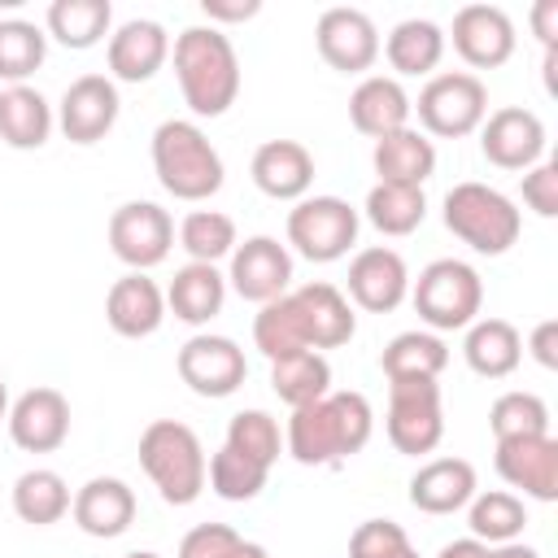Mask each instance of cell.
<instances>
[{
	"label": "cell",
	"instance_id": "obj_1",
	"mask_svg": "<svg viewBox=\"0 0 558 558\" xmlns=\"http://www.w3.org/2000/svg\"><path fill=\"white\" fill-rule=\"evenodd\" d=\"M371 432H375V410L362 392L349 388V392H327L292 410L283 445L301 466H331V462L362 453Z\"/></svg>",
	"mask_w": 558,
	"mask_h": 558
},
{
	"label": "cell",
	"instance_id": "obj_2",
	"mask_svg": "<svg viewBox=\"0 0 558 558\" xmlns=\"http://www.w3.org/2000/svg\"><path fill=\"white\" fill-rule=\"evenodd\" d=\"M174 74L196 118H222L240 96V57L218 26H187L174 39Z\"/></svg>",
	"mask_w": 558,
	"mask_h": 558
},
{
	"label": "cell",
	"instance_id": "obj_3",
	"mask_svg": "<svg viewBox=\"0 0 558 558\" xmlns=\"http://www.w3.org/2000/svg\"><path fill=\"white\" fill-rule=\"evenodd\" d=\"M153 170L174 201H209L222 187V157L187 118H166L153 131Z\"/></svg>",
	"mask_w": 558,
	"mask_h": 558
},
{
	"label": "cell",
	"instance_id": "obj_4",
	"mask_svg": "<svg viewBox=\"0 0 558 558\" xmlns=\"http://www.w3.org/2000/svg\"><path fill=\"white\" fill-rule=\"evenodd\" d=\"M140 466L166 506H192L205 493V449L201 436L179 418H153L140 436Z\"/></svg>",
	"mask_w": 558,
	"mask_h": 558
},
{
	"label": "cell",
	"instance_id": "obj_5",
	"mask_svg": "<svg viewBox=\"0 0 558 558\" xmlns=\"http://www.w3.org/2000/svg\"><path fill=\"white\" fill-rule=\"evenodd\" d=\"M445 227L475 253L484 257H501L519 231H523V214L514 209V201L488 183H453L445 192Z\"/></svg>",
	"mask_w": 558,
	"mask_h": 558
},
{
	"label": "cell",
	"instance_id": "obj_6",
	"mask_svg": "<svg viewBox=\"0 0 558 558\" xmlns=\"http://www.w3.org/2000/svg\"><path fill=\"white\" fill-rule=\"evenodd\" d=\"M410 301L418 310V318L432 331H462L480 318L484 305V279L471 262L458 257H436L418 270V279L410 283Z\"/></svg>",
	"mask_w": 558,
	"mask_h": 558
},
{
	"label": "cell",
	"instance_id": "obj_7",
	"mask_svg": "<svg viewBox=\"0 0 558 558\" xmlns=\"http://www.w3.org/2000/svg\"><path fill=\"white\" fill-rule=\"evenodd\" d=\"M357 209L340 196H301L288 209V244L305 262H340L357 244Z\"/></svg>",
	"mask_w": 558,
	"mask_h": 558
},
{
	"label": "cell",
	"instance_id": "obj_8",
	"mask_svg": "<svg viewBox=\"0 0 558 558\" xmlns=\"http://www.w3.org/2000/svg\"><path fill=\"white\" fill-rule=\"evenodd\" d=\"M414 109H418L423 131H432L440 140H462V135L480 131V122L488 118V87L471 70H445V74L427 78Z\"/></svg>",
	"mask_w": 558,
	"mask_h": 558
},
{
	"label": "cell",
	"instance_id": "obj_9",
	"mask_svg": "<svg viewBox=\"0 0 558 558\" xmlns=\"http://www.w3.org/2000/svg\"><path fill=\"white\" fill-rule=\"evenodd\" d=\"M445 436L440 384L436 379H392L388 384V440L397 453H432Z\"/></svg>",
	"mask_w": 558,
	"mask_h": 558
},
{
	"label": "cell",
	"instance_id": "obj_10",
	"mask_svg": "<svg viewBox=\"0 0 558 558\" xmlns=\"http://www.w3.org/2000/svg\"><path fill=\"white\" fill-rule=\"evenodd\" d=\"M174 218L157 201H126L109 214V248L131 270H153L170 257Z\"/></svg>",
	"mask_w": 558,
	"mask_h": 558
},
{
	"label": "cell",
	"instance_id": "obj_11",
	"mask_svg": "<svg viewBox=\"0 0 558 558\" xmlns=\"http://www.w3.org/2000/svg\"><path fill=\"white\" fill-rule=\"evenodd\" d=\"M174 366H179V379H183L196 397H231V392L244 384V375H248L244 349H240L231 336H209V331L192 336V340L179 349Z\"/></svg>",
	"mask_w": 558,
	"mask_h": 558
},
{
	"label": "cell",
	"instance_id": "obj_12",
	"mask_svg": "<svg viewBox=\"0 0 558 558\" xmlns=\"http://www.w3.org/2000/svg\"><path fill=\"white\" fill-rule=\"evenodd\" d=\"M227 283L235 288V296L266 305L275 296H283L292 288V253L288 244H279L275 235H248L244 244L231 248V270Z\"/></svg>",
	"mask_w": 558,
	"mask_h": 558
},
{
	"label": "cell",
	"instance_id": "obj_13",
	"mask_svg": "<svg viewBox=\"0 0 558 558\" xmlns=\"http://www.w3.org/2000/svg\"><path fill=\"white\" fill-rule=\"evenodd\" d=\"M314 44H318V57L340 74H362L379 61V31L371 13L349 9V4H336L318 17Z\"/></svg>",
	"mask_w": 558,
	"mask_h": 558
},
{
	"label": "cell",
	"instance_id": "obj_14",
	"mask_svg": "<svg viewBox=\"0 0 558 558\" xmlns=\"http://www.w3.org/2000/svg\"><path fill=\"white\" fill-rule=\"evenodd\" d=\"M480 153L497 170H532L545 153V122L523 105H501L480 122Z\"/></svg>",
	"mask_w": 558,
	"mask_h": 558
},
{
	"label": "cell",
	"instance_id": "obj_15",
	"mask_svg": "<svg viewBox=\"0 0 558 558\" xmlns=\"http://www.w3.org/2000/svg\"><path fill=\"white\" fill-rule=\"evenodd\" d=\"M118 109H122V100H118V83L109 74H78L61 96L57 126L65 131L70 144H96L113 131Z\"/></svg>",
	"mask_w": 558,
	"mask_h": 558
},
{
	"label": "cell",
	"instance_id": "obj_16",
	"mask_svg": "<svg viewBox=\"0 0 558 558\" xmlns=\"http://www.w3.org/2000/svg\"><path fill=\"white\" fill-rule=\"evenodd\" d=\"M4 423H9V436H13L17 449H26V453H52L70 436V401H65L61 388L39 384V388H26L9 405V418Z\"/></svg>",
	"mask_w": 558,
	"mask_h": 558
},
{
	"label": "cell",
	"instance_id": "obj_17",
	"mask_svg": "<svg viewBox=\"0 0 558 558\" xmlns=\"http://www.w3.org/2000/svg\"><path fill=\"white\" fill-rule=\"evenodd\" d=\"M497 475L532 501H558V440L545 436H510L497 440Z\"/></svg>",
	"mask_w": 558,
	"mask_h": 558
},
{
	"label": "cell",
	"instance_id": "obj_18",
	"mask_svg": "<svg viewBox=\"0 0 558 558\" xmlns=\"http://www.w3.org/2000/svg\"><path fill=\"white\" fill-rule=\"evenodd\" d=\"M453 52L475 70H497L514 57V22L497 4H462L453 13Z\"/></svg>",
	"mask_w": 558,
	"mask_h": 558
},
{
	"label": "cell",
	"instance_id": "obj_19",
	"mask_svg": "<svg viewBox=\"0 0 558 558\" xmlns=\"http://www.w3.org/2000/svg\"><path fill=\"white\" fill-rule=\"evenodd\" d=\"M349 296L366 314H388L410 296V270L397 248L371 244L349 262Z\"/></svg>",
	"mask_w": 558,
	"mask_h": 558
},
{
	"label": "cell",
	"instance_id": "obj_20",
	"mask_svg": "<svg viewBox=\"0 0 558 558\" xmlns=\"http://www.w3.org/2000/svg\"><path fill=\"white\" fill-rule=\"evenodd\" d=\"M292 301H296V310H301L305 344H310L314 353H323V349H340V344L353 340V331H357V314H353L349 296H344L336 283H323V279L301 283V288H292Z\"/></svg>",
	"mask_w": 558,
	"mask_h": 558
},
{
	"label": "cell",
	"instance_id": "obj_21",
	"mask_svg": "<svg viewBox=\"0 0 558 558\" xmlns=\"http://www.w3.org/2000/svg\"><path fill=\"white\" fill-rule=\"evenodd\" d=\"M70 514L87 536L113 541L135 523V488L118 475H96L74 493Z\"/></svg>",
	"mask_w": 558,
	"mask_h": 558
},
{
	"label": "cell",
	"instance_id": "obj_22",
	"mask_svg": "<svg viewBox=\"0 0 558 558\" xmlns=\"http://www.w3.org/2000/svg\"><path fill=\"white\" fill-rule=\"evenodd\" d=\"M170 57V35L153 17H131L109 35V74L118 83H148Z\"/></svg>",
	"mask_w": 558,
	"mask_h": 558
},
{
	"label": "cell",
	"instance_id": "obj_23",
	"mask_svg": "<svg viewBox=\"0 0 558 558\" xmlns=\"http://www.w3.org/2000/svg\"><path fill=\"white\" fill-rule=\"evenodd\" d=\"M248 174L270 201H301L314 183V153L301 140H266L253 153Z\"/></svg>",
	"mask_w": 558,
	"mask_h": 558
},
{
	"label": "cell",
	"instance_id": "obj_24",
	"mask_svg": "<svg viewBox=\"0 0 558 558\" xmlns=\"http://www.w3.org/2000/svg\"><path fill=\"white\" fill-rule=\"evenodd\" d=\"M410 113H414V100L405 96L401 78H392V74H366L349 96V122L371 140H384V135L410 126Z\"/></svg>",
	"mask_w": 558,
	"mask_h": 558
},
{
	"label": "cell",
	"instance_id": "obj_25",
	"mask_svg": "<svg viewBox=\"0 0 558 558\" xmlns=\"http://www.w3.org/2000/svg\"><path fill=\"white\" fill-rule=\"evenodd\" d=\"M105 318L118 336L126 340H144L161 327L166 318V292L144 275V270H131L122 279H113L109 296H105Z\"/></svg>",
	"mask_w": 558,
	"mask_h": 558
},
{
	"label": "cell",
	"instance_id": "obj_26",
	"mask_svg": "<svg viewBox=\"0 0 558 558\" xmlns=\"http://www.w3.org/2000/svg\"><path fill=\"white\" fill-rule=\"evenodd\" d=\"M475 466L466 458H432L410 480V506L423 514H453L475 497Z\"/></svg>",
	"mask_w": 558,
	"mask_h": 558
},
{
	"label": "cell",
	"instance_id": "obj_27",
	"mask_svg": "<svg viewBox=\"0 0 558 558\" xmlns=\"http://www.w3.org/2000/svg\"><path fill=\"white\" fill-rule=\"evenodd\" d=\"M222 301H227V275L209 262L179 266L170 288H166V310L187 327H201L214 314H222Z\"/></svg>",
	"mask_w": 558,
	"mask_h": 558
},
{
	"label": "cell",
	"instance_id": "obj_28",
	"mask_svg": "<svg viewBox=\"0 0 558 558\" xmlns=\"http://www.w3.org/2000/svg\"><path fill=\"white\" fill-rule=\"evenodd\" d=\"M371 166L379 174V183H405V187H423L436 170V144L414 131V126H401L384 140H375L371 148Z\"/></svg>",
	"mask_w": 558,
	"mask_h": 558
},
{
	"label": "cell",
	"instance_id": "obj_29",
	"mask_svg": "<svg viewBox=\"0 0 558 558\" xmlns=\"http://www.w3.org/2000/svg\"><path fill=\"white\" fill-rule=\"evenodd\" d=\"M462 357L475 375L484 379H506L519 371L523 362V336L514 323L506 318H475L466 327V340H462Z\"/></svg>",
	"mask_w": 558,
	"mask_h": 558
},
{
	"label": "cell",
	"instance_id": "obj_30",
	"mask_svg": "<svg viewBox=\"0 0 558 558\" xmlns=\"http://www.w3.org/2000/svg\"><path fill=\"white\" fill-rule=\"evenodd\" d=\"M48 135H52V105L35 87L17 83V87L0 92V140L9 148H17V153L44 148Z\"/></svg>",
	"mask_w": 558,
	"mask_h": 558
},
{
	"label": "cell",
	"instance_id": "obj_31",
	"mask_svg": "<svg viewBox=\"0 0 558 558\" xmlns=\"http://www.w3.org/2000/svg\"><path fill=\"white\" fill-rule=\"evenodd\" d=\"M379 48L397 74H432L445 57V31L427 17H405L388 31V39Z\"/></svg>",
	"mask_w": 558,
	"mask_h": 558
},
{
	"label": "cell",
	"instance_id": "obj_32",
	"mask_svg": "<svg viewBox=\"0 0 558 558\" xmlns=\"http://www.w3.org/2000/svg\"><path fill=\"white\" fill-rule=\"evenodd\" d=\"M270 388L283 405L301 410L318 397L331 392V362L314 349H301V353H288V357H275L270 362Z\"/></svg>",
	"mask_w": 558,
	"mask_h": 558
},
{
	"label": "cell",
	"instance_id": "obj_33",
	"mask_svg": "<svg viewBox=\"0 0 558 558\" xmlns=\"http://www.w3.org/2000/svg\"><path fill=\"white\" fill-rule=\"evenodd\" d=\"M70 484L52 471V466H35V471H22L17 484H13V514L22 523H35V527H48V523H61L70 514Z\"/></svg>",
	"mask_w": 558,
	"mask_h": 558
},
{
	"label": "cell",
	"instance_id": "obj_34",
	"mask_svg": "<svg viewBox=\"0 0 558 558\" xmlns=\"http://www.w3.org/2000/svg\"><path fill=\"white\" fill-rule=\"evenodd\" d=\"M379 366H384L388 384L392 379H436L449 366V349L436 331H401L384 344Z\"/></svg>",
	"mask_w": 558,
	"mask_h": 558
},
{
	"label": "cell",
	"instance_id": "obj_35",
	"mask_svg": "<svg viewBox=\"0 0 558 558\" xmlns=\"http://www.w3.org/2000/svg\"><path fill=\"white\" fill-rule=\"evenodd\" d=\"M466 523H471V536L475 541L506 545V541H519L523 536L527 506H523V497H514L506 488H488V493H475L466 501Z\"/></svg>",
	"mask_w": 558,
	"mask_h": 558
},
{
	"label": "cell",
	"instance_id": "obj_36",
	"mask_svg": "<svg viewBox=\"0 0 558 558\" xmlns=\"http://www.w3.org/2000/svg\"><path fill=\"white\" fill-rule=\"evenodd\" d=\"M366 222L379 235H410L423 227L427 218V196L423 187H405V183H375L366 192Z\"/></svg>",
	"mask_w": 558,
	"mask_h": 558
},
{
	"label": "cell",
	"instance_id": "obj_37",
	"mask_svg": "<svg viewBox=\"0 0 558 558\" xmlns=\"http://www.w3.org/2000/svg\"><path fill=\"white\" fill-rule=\"evenodd\" d=\"M113 9L109 0H52L48 4V35L74 52L100 44L109 35Z\"/></svg>",
	"mask_w": 558,
	"mask_h": 558
},
{
	"label": "cell",
	"instance_id": "obj_38",
	"mask_svg": "<svg viewBox=\"0 0 558 558\" xmlns=\"http://www.w3.org/2000/svg\"><path fill=\"white\" fill-rule=\"evenodd\" d=\"M253 344H257L270 362L310 349V344H305V327H301V310H296V301H292V288L257 310V318H253Z\"/></svg>",
	"mask_w": 558,
	"mask_h": 558
},
{
	"label": "cell",
	"instance_id": "obj_39",
	"mask_svg": "<svg viewBox=\"0 0 558 558\" xmlns=\"http://www.w3.org/2000/svg\"><path fill=\"white\" fill-rule=\"evenodd\" d=\"M44 57H48V35L35 22H26V17L0 22V78L9 87L26 83L44 65Z\"/></svg>",
	"mask_w": 558,
	"mask_h": 558
},
{
	"label": "cell",
	"instance_id": "obj_40",
	"mask_svg": "<svg viewBox=\"0 0 558 558\" xmlns=\"http://www.w3.org/2000/svg\"><path fill=\"white\" fill-rule=\"evenodd\" d=\"M179 244L187 248L192 262H218V257H231V248L240 244L235 240V222L231 214H218V209H192L183 222H179Z\"/></svg>",
	"mask_w": 558,
	"mask_h": 558
},
{
	"label": "cell",
	"instance_id": "obj_41",
	"mask_svg": "<svg viewBox=\"0 0 558 558\" xmlns=\"http://www.w3.org/2000/svg\"><path fill=\"white\" fill-rule=\"evenodd\" d=\"M222 445H231L235 453H244V458H253L257 466H275L279 462V453H283V436H279V423L266 414V410H240V414H231V423H227V440Z\"/></svg>",
	"mask_w": 558,
	"mask_h": 558
},
{
	"label": "cell",
	"instance_id": "obj_42",
	"mask_svg": "<svg viewBox=\"0 0 558 558\" xmlns=\"http://www.w3.org/2000/svg\"><path fill=\"white\" fill-rule=\"evenodd\" d=\"M266 466H257L253 458H244V453H235L231 445H222L214 458H209V466H205V480H209V488L222 497V501H253L262 488H266Z\"/></svg>",
	"mask_w": 558,
	"mask_h": 558
},
{
	"label": "cell",
	"instance_id": "obj_43",
	"mask_svg": "<svg viewBox=\"0 0 558 558\" xmlns=\"http://www.w3.org/2000/svg\"><path fill=\"white\" fill-rule=\"evenodd\" d=\"M488 427L497 440H510V436H545L549 432V405L536 397V392H501L488 410Z\"/></svg>",
	"mask_w": 558,
	"mask_h": 558
},
{
	"label": "cell",
	"instance_id": "obj_44",
	"mask_svg": "<svg viewBox=\"0 0 558 558\" xmlns=\"http://www.w3.org/2000/svg\"><path fill=\"white\" fill-rule=\"evenodd\" d=\"M179 558H270L257 541H244L227 523H196L179 541Z\"/></svg>",
	"mask_w": 558,
	"mask_h": 558
},
{
	"label": "cell",
	"instance_id": "obj_45",
	"mask_svg": "<svg viewBox=\"0 0 558 558\" xmlns=\"http://www.w3.org/2000/svg\"><path fill=\"white\" fill-rule=\"evenodd\" d=\"M349 558H418L405 527L392 519H366L349 536Z\"/></svg>",
	"mask_w": 558,
	"mask_h": 558
},
{
	"label": "cell",
	"instance_id": "obj_46",
	"mask_svg": "<svg viewBox=\"0 0 558 558\" xmlns=\"http://www.w3.org/2000/svg\"><path fill=\"white\" fill-rule=\"evenodd\" d=\"M523 205L541 218L558 214V161H536L532 170H523Z\"/></svg>",
	"mask_w": 558,
	"mask_h": 558
},
{
	"label": "cell",
	"instance_id": "obj_47",
	"mask_svg": "<svg viewBox=\"0 0 558 558\" xmlns=\"http://www.w3.org/2000/svg\"><path fill=\"white\" fill-rule=\"evenodd\" d=\"M201 13L214 22H248L262 13V0H201Z\"/></svg>",
	"mask_w": 558,
	"mask_h": 558
},
{
	"label": "cell",
	"instance_id": "obj_48",
	"mask_svg": "<svg viewBox=\"0 0 558 558\" xmlns=\"http://www.w3.org/2000/svg\"><path fill=\"white\" fill-rule=\"evenodd\" d=\"M527 349H532V357H536L545 371H558V318L536 323V331H532Z\"/></svg>",
	"mask_w": 558,
	"mask_h": 558
},
{
	"label": "cell",
	"instance_id": "obj_49",
	"mask_svg": "<svg viewBox=\"0 0 558 558\" xmlns=\"http://www.w3.org/2000/svg\"><path fill=\"white\" fill-rule=\"evenodd\" d=\"M532 31L541 39V48H558V0H536L532 9Z\"/></svg>",
	"mask_w": 558,
	"mask_h": 558
},
{
	"label": "cell",
	"instance_id": "obj_50",
	"mask_svg": "<svg viewBox=\"0 0 558 558\" xmlns=\"http://www.w3.org/2000/svg\"><path fill=\"white\" fill-rule=\"evenodd\" d=\"M436 558H488V545L475 541V536H462V541H449Z\"/></svg>",
	"mask_w": 558,
	"mask_h": 558
},
{
	"label": "cell",
	"instance_id": "obj_51",
	"mask_svg": "<svg viewBox=\"0 0 558 558\" xmlns=\"http://www.w3.org/2000/svg\"><path fill=\"white\" fill-rule=\"evenodd\" d=\"M488 558H541V554L532 545H523V541H506V545H493Z\"/></svg>",
	"mask_w": 558,
	"mask_h": 558
},
{
	"label": "cell",
	"instance_id": "obj_52",
	"mask_svg": "<svg viewBox=\"0 0 558 558\" xmlns=\"http://www.w3.org/2000/svg\"><path fill=\"white\" fill-rule=\"evenodd\" d=\"M0 418H9V384L0 379Z\"/></svg>",
	"mask_w": 558,
	"mask_h": 558
},
{
	"label": "cell",
	"instance_id": "obj_53",
	"mask_svg": "<svg viewBox=\"0 0 558 558\" xmlns=\"http://www.w3.org/2000/svg\"><path fill=\"white\" fill-rule=\"evenodd\" d=\"M126 558H161V554H153V549H131Z\"/></svg>",
	"mask_w": 558,
	"mask_h": 558
}]
</instances>
